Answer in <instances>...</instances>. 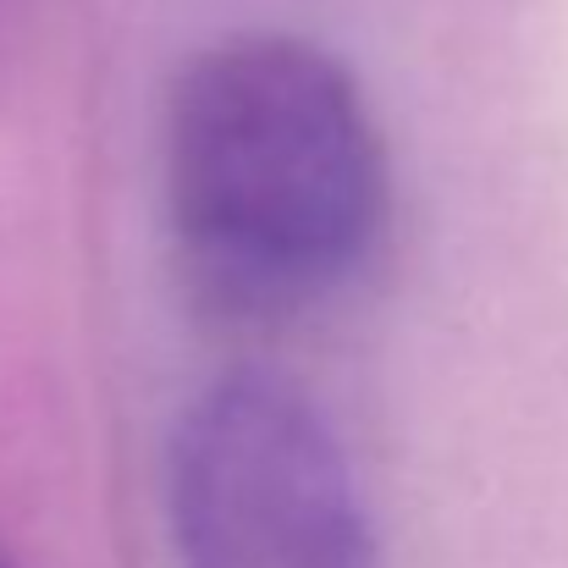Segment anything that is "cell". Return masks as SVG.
<instances>
[{"instance_id":"cell-1","label":"cell","mask_w":568,"mask_h":568,"mask_svg":"<svg viewBox=\"0 0 568 568\" xmlns=\"http://www.w3.org/2000/svg\"><path fill=\"white\" fill-rule=\"evenodd\" d=\"M166 221L193 298L287 321L343 293L386 226V166L348 72L298 39L237 33L166 100Z\"/></svg>"},{"instance_id":"cell-2","label":"cell","mask_w":568,"mask_h":568,"mask_svg":"<svg viewBox=\"0 0 568 568\" xmlns=\"http://www.w3.org/2000/svg\"><path fill=\"white\" fill-rule=\"evenodd\" d=\"M172 530L183 568H376L337 436L271 376L215 381L178 419Z\"/></svg>"}]
</instances>
